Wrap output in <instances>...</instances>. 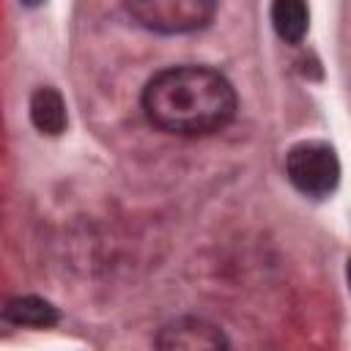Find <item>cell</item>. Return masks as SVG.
Wrapping results in <instances>:
<instances>
[{
  "label": "cell",
  "mask_w": 351,
  "mask_h": 351,
  "mask_svg": "<svg viewBox=\"0 0 351 351\" xmlns=\"http://www.w3.org/2000/svg\"><path fill=\"white\" fill-rule=\"evenodd\" d=\"M239 99L225 74L208 66H173L154 74L143 88L145 118L178 137H203L225 129Z\"/></svg>",
  "instance_id": "6da1fadb"
},
{
  "label": "cell",
  "mask_w": 351,
  "mask_h": 351,
  "mask_svg": "<svg viewBox=\"0 0 351 351\" xmlns=\"http://www.w3.org/2000/svg\"><path fill=\"white\" fill-rule=\"evenodd\" d=\"M123 8L140 27L165 36L203 30L217 14L211 0H129Z\"/></svg>",
  "instance_id": "7a4b0ae2"
},
{
  "label": "cell",
  "mask_w": 351,
  "mask_h": 351,
  "mask_svg": "<svg viewBox=\"0 0 351 351\" xmlns=\"http://www.w3.org/2000/svg\"><path fill=\"white\" fill-rule=\"evenodd\" d=\"M288 181L307 197H326L340 181V162L329 143L304 140L296 143L285 156Z\"/></svg>",
  "instance_id": "3957f363"
},
{
  "label": "cell",
  "mask_w": 351,
  "mask_h": 351,
  "mask_svg": "<svg viewBox=\"0 0 351 351\" xmlns=\"http://www.w3.org/2000/svg\"><path fill=\"white\" fill-rule=\"evenodd\" d=\"M156 351H230V340L217 324L184 315L159 329Z\"/></svg>",
  "instance_id": "277c9868"
},
{
  "label": "cell",
  "mask_w": 351,
  "mask_h": 351,
  "mask_svg": "<svg viewBox=\"0 0 351 351\" xmlns=\"http://www.w3.org/2000/svg\"><path fill=\"white\" fill-rule=\"evenodd\" d=\"M3 321L14 324V326H33V329H47L58 324V307L49 304L41 296H16L8 299L0 310Z\"/></svg>",
  "instance_id": "5b68a950"
},
{
  "label": "cell",
  "mask_w": 351,
  "mask_h": 351,
  "mask_svg": "<svg viewBox=\"0 0 351 351\" xmlns=\"http://www.w3.org/2000/svg\"><path fill=\"white\" fill-rule=\"evenodd\" d=\"M30 121H33V126L41 134L58 137L66 129V123H69L63 96L55 88H38V90H33V96H30Z\"/></svg>",
  "instance_id": "8992f818"
},
{
  "label": "cell",
  "mask_w": 351,
  "mask_h": 351,
  "mask_svg": "<svg viewBox=\"0 0 351 351\" xmlns=\"http://www.w3.org/2000/svg\"><path fill=\"white\" fill-rule=\"evenodd\" d=\"M271 25H274L277 36L285 44H299L307 33V25H310L307 3H302V0H277L271 5Z\"/></svg>",
  "instance_id": "52a82bcc"
}]
</instances>
